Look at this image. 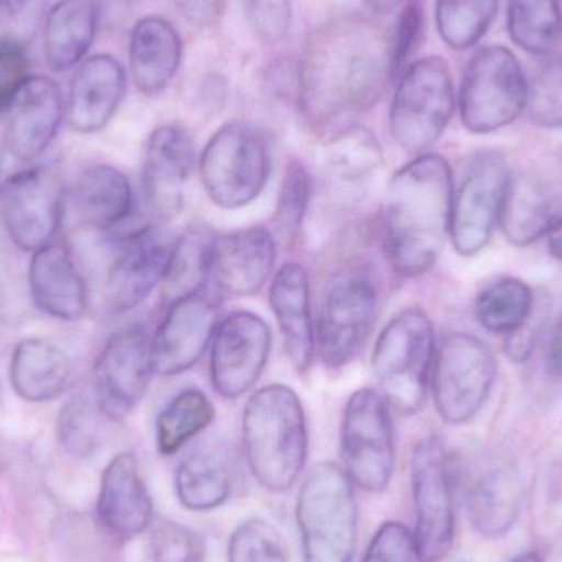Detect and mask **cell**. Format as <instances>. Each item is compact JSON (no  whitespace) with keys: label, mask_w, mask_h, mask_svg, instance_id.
Wrapping results in <instances>:
<instances>
[{"label":"cell","mask_w":562,"mask_h":562,"mask_svg":"<svg viewBox=\"0 0 562 562\" xmlns=\"http://www.w3.org/2000/svg\"><path fill=\"white\" fill-rule=\"evenodd\" d=\"M389 78L390 40L362 16L334 20L311 36L300 105L313 124H333L373 108Z\"/></svg>","instance_id":"1"},{"label":"cell","mask_w":562,"mask_h":562,"mask_svg":"<svg viewBox=\"0 0 562 562\" xmlns=\"http://www.w3.org/2000/svg\"><path fill=\"white\" fill-rule=\"evenodd\" d=\"M452 194L451 168L439 155H419L393 175L382 231L400 277L415 279L435 266L451 229Z\"/></svg>","instance_id":"2"},{"label":"cell","mask_w":562,"mask_h":562,"mask_svg":"<svg viewBox=\"0 0 562 562\" xmlns=\"http://www.w3.org/2000/svg\"><path fill=\"white\" fill-rule=\"evenodd\" d=\"M243 441L254 477L270 492H288L303 472L307 428L303 405L286 385L257 390L244 409Z\"/></svg>","instance_id":"3"},{"label":"cell","mask_w":562,"mask_h":562,"mask_svg":"<svg viewBox=\"0 0 562 562\" xmlns=\"http://www.w3.org/2000/svg\"><path fill=\"white\" fill-rule=\"evenodd\" d=\"M296 520L304 562H352L357 502L352 481L339 465L311 469L297 495Z\"/></svg>","instance_id":"4"},{"label":"cell","mask_w":562,"mask_h":562,"mask_svg":"<svg viewBox=\"0 0 562 562\" xmlns=\"http://www.w3.org/2000/svg\"><path fill=\"white\" fill-rule=\"evenodd\" d=\"M435 363V330L425 311L408 307L383 327L372 353V370L386 403L415 415L426 400Z\"/></svg>","instance_id":"5"},{"label":"cell","mask_w":562,"mask_h":562,"mask_svg":"<svg viewBox=\"0 0 562 562\" xmlns=\"http://www.w3.org/2000/svg\"><path fill=\"white\" fill-rule=\"evenodd\" d=\"M200 170L204 190L216 206H249L262 193L272 171L269 140L256 125L231 122L207 142Z\"/></svg>","instance_id":"6"},{"label":"cell","mask_w":562,"mask_h":562,"mask_svg":"<svg viewBox=\"0 0 562 562\" xmlns=\"http://www.w3.org/2000/svg\"><path fill=\"white\" fill-rule=\"evenodd\" d=\"M452 111L454 91L448 63L428 56L402 72L390 108V131L403 150L422 155L441 137Z\"/></svg>","instance_id":"7"},{"label":"cell","mask_w":562,"mask_h":562,"mask_svg":"<svg viewBox=\"0 0 562 562\" xmlns=\"http://www.w3.org/2000/svg\"><path fill=\"white\" fill-rule=\"evenodd\" d=\"M458 464L441 439L416 446L412 459L415 541L423 562H439L454 543V484Z\"/></svg>","instance_id":"8"},{"label":"cell","mask_w":562,"mask_h":562,"mask_svg":"<svg viewBox=\"0 0 562 562\" xmlns=\"http://www.w3.org/2000/svg\"><path fill=\"white\" fill-rule=\"evenodd\" d=\"M375 281L363 267H349L330 279L316 326V346L329 369H342L357 356L376 316Z\"/></svg>","instance_id":"9"},{"label":"cell","mask_w":562,"mask_h":562,"mask_svg":"<svg viewBox=\"0 0 562 562\" xmlns=\"http://www.w3.org/2000/svg\"><path fill=\"white\" fill-rule=\"evenodd\" d=\"M528 82L514 53L487 46L472 58L459 94L462 122L474 134L512 124L527 104Z\"/></svg>","instance_id":"10"},{"label":"cell","mask_w":562,"mask_h":562,"mask_svg":"<svg viewBox=\"0 0 562 562\" xmlns=\"http://www.w3.org/2000/svg\"><path fill=\"white\" fill-rule=\"evenodd\" d=\"M340 454L347 475L367 492H382L392 481L395 441L389 403L372 389L352 393L340 425Z\"/></svg>","instance_id":"11"},{"label":"cell","mask_w":562,"mask_h":562,"mask_svg":"<svg viewBox=\"0 0 562 562\" xmlns=\"http://www.w3.org/2000/svg\"><path fill=\"white\" fill-rule=\"evenodd\" d=\"M497 376V363L482 340L452 334L439 347L432 363V398L449 425L471 422L487 402Z\"/></svg>","instance_id":"12"},{"label":"cell","mask_w":562,"mask_h":562,"mask_svg":"<svg viewBox=\"0 0 562 562\" xmlns=\"http://www.w3.org/2000/svg\"><path fill=\"white\" fill-rule=\"evenodd\" d=\"M65 183L55 165H33L0 183V216L19 249L36 252L52 244L61 224Z\"/></svg>","instance_id":"13"},{"label":"cell","mask_w":562,"mask_h":562,"mask_svg":"<svg viewBox=\"0 0 562 562\" xmlns=\"http://www.w3.org/2000/svg\"><path fill=\"white\" fill-rule=\"evenodd\" d=\"M512 173L507 161L495 151H482L465 168L458 191L452 194V244L461 256L481 252L501 221Z\"/></svg>","instance_id":"14"},{"label":"cell","mask_w":562,"mask_h":562,"mask_svg":"<svg viewBox=\"0 0 562 562\" xmlns=\"http://www.w3.org/2000/svg\"><path fill=\"white\" fill-rule=\"evenodd\" d=\"M272 349L269 324L250 311H236L217 324L211 346V382L223 398L246 395L266 370Z\"/></svg>","instance_id":"15"},{"label":"cell","mask_w":562,"mask_h":562,"mask_svg":"<svg viewBox=\"0 0 562 562\" xmlns=\"http://www.w3.org/2000/svg\"><path fill=\"white\" fill-rule=\"evenodd\" d=\"M154 372L151 339L144 327L114 334L95 362V402L105 418L121 422L144 398Z\"/></svg>","instance_id":"16"},{"label":"cell","mask_w":562,"mask_h":562,"mask_svg":"<svg viewBox=\"0 0 562 562\" xmlns=\"http://www.w3.org/2000/svg\"><path fill=\"white\" fill-rule=\"evenodd\" d=\"M220 324V306L210 294H191L168 304L151 337V366L158 375L175 376L196 366Z\"/></svg>","instance_id":"17"},{"label":"cell","mask_w":562,"mask_h":562,"mask_svg":"<svg viewBox=\"0 0 562 562\" xmlns=\"http://www.w3.org/2000/svg\"><path fill=\"white\" fill-rule=\"evenodd\" d=\"M173 244L157 227H142L119 243L105 280L114 313L134 310L164 281Z\"/></svg>","instance_id":"18"},{"label":"cell","mask_w":562,"mask_h":562,"mask_svg":"<svg viewBox=\"0 0 562 562\" xmlns=\"http://www.w3.org/2000/svg\"><path fill=\"white\" fill-rule=\"evenodd\" d=\"M7 122V154L13 160L35 161L52 144L61 127L65 104L61 91L52 79L29 76L10 102Z\"/></svg>","instance_id":"19"},{"label":"cell","mask_w":562,"mask_h":562,"mask_svg":"<svg viewBox=\"0 0 562 562\" xmlns=\"http://www.w3.org/2000/svg\"><path fill=\"white\" fill-rule=\"evenodd\" d=\"M193 165V138L183 127L161 125L151 132L145 148L144 191L158 220L170 221L180 214Z\"/></svg>","instance_id":"20"},{"label":"cell","mask_w":562,"mask_h":562,"mask_svg":"<svg viewBox=\"0 0 562 562\" xmlns=\"http://www.w3.org/2000/svg\"><path fill=\"white\" fill-rule=\"evenodd\" d=\"M277 262V244L263 227L214 237L211 279L231 296H252L262 290Z\"/></svg>","instance_id":"21"},{"label":"cell","mask_w":562,"mask_h":562,"mask_svg":"<svg viewBox=\"0 0 562 562\" xmlns=\"http://www.w3.org/2000/svg\"><path fill=\"white\" fill-rule=\"evenodd\" d=\"M561 211L562 190L557 178L531 170L510 178L498 223L512 244L530 246L550 234Z\"/></svg>","instance_id":"22"},{"label":"cell","mask_w":562,"mask_h":562,"mask_svg":"<svg viewBox=\"0 0 562 562\" xmlns=\"http://www.w3.org/2000/svg\"><path fill=\"white\" fill-rule=\"evenodd\" d=\"M151 498L131 452L115 456L101 479L98 515L109 533L134 538L151 521Z\"/></svg>","instance_id":"23"},{"label":"cell","mask_w":562,"mask_h":562,"mask_svg":"<svg viewBox=\"0 0 562 562\" xmlns=\"http://www.w3.org/2000/svg\"><path fill=\"white\" fill-rule=\"evenodd\" d=\"M125 91V71L109 55H95L79 65L69 92L68 119L81 134L102 131L114 117Z\"/></svg>","instance_id":"24"},{"label":"cell","mask_w":562,"mask_h":562,"mask_svg":"<svg viewBox=\"0 0 562 562\" xmlns=\"http://www.w3.org/2000/svg\"><path fill=\"white\" fill-rule=\"evenodd\" d=\"M29 286L33 304L55 319L78 321L88 310V288L61 244L33 252Z\"/></svg>","instance_id":"25"},{"label":"cell","mask_w":562,"mask_h":562,"mask_svg":"<svg viewBox=\"0 0 562 562\" xmlns=\"http://www.w3.org/2000/svg\"><path fill=\"white\" fill-rule=\"evenodd\" d=\"M269 297L288 359L297 372H306L316 349V327L311 316L310 280L304 267L284 263L273 277Z\"/></svg>","instance_id":"26"},{"label":"cell","mask_w":562,"mask_h":562,"mask_svg":"<svg viewBox=\"0 0 562 562\" xmlns=\"http://www.w3.org/2000/svg\"><path fill=\"white\" fill-rule=\"evenodd\" d=\"M181 38L175 26L161 16H145L135 23L131 36V71L138 91L160 94L180 68Z\"/></svg>","instance_id":"27"},{"label":"cell","mask_w":562,"mask_h":562,"mask_svg":"<svg viewBox=\"0 0 562 562\" xmlns=\"http://www.w3.org/2000/svg\"><path fill=\"white\" fill-rule=\"evenodd\" d=\"M71 363L55 344L43 339H25L15 347L10 360V385L30 403L58 398L68 386Z\"/></svg>","instance_id":"28"},{"label":"cell","mask_w":562,"mask_h":562,"mask_svg":"<svg viewBox=\"0 0 562 562\" xmlns=\"http://www.w3.org/2000/svg\"><path fill=\"white\" fill-rule=\"evenodd\" d=\"M99 22L95 0H59L46 16L43 49L53 71L81 63L94 42Z\"/></svg>","instance_id":"29"},{"label":"cell","mask_w":562,"mask_h":562,"mask_svg":"<svg viewBox=\"0 0 562 562\" xmlns=\"http://www.w3.org/2000/svg\"><path fill=\"white\" fill-rule=\"evenodd\" d=\"M72 203L81 223L95 229H111L131 216L134 193L121 170L111 165H94L79 178Z\"/></svg>","instance_id":"30"},{"label":"cell","mask_w":562,"mask_h":562,"mask_svg":"<svg viewBox=\"0 0 562 562\" xmlns=\"http://www.w3.org/2000/svg\"><path fill=\"white\" fill-rule=\"evenodd\" d=\"M524 502L520 479L512 471H492L471 485L468 514L484 538H502L514 528Z\"/></svg>","instance_id":"31"},{"label":"cell","mask_w":562,"mask_h":562,"mask_svg":"<svg viewBox=\"0 0 562 562\" xmlns=\"http://www.w3.org/2000/svg\"><path fill=\"white\" fill-rule=\"evenodd\" d=\"M214 236L203 227H193L181 234L173 244L167 272H165V303L183 300L191 294L201 293L211 277V252Z\"/></svg>","instance_id":"32"},{"label":"cell","mask_w":562,"mask_h":562,"mask_svg":"<svg viewBox=\"0 0 562 562\" xmlns=\"http://www.w3.org/2000/svg\"><path fill=\"white\" fill-rule=\"evenodd\" d=\"M178 501L193 512H210L226 504L233 491L229 469L211 452L188 456L175 477Z\"/></svg>","instance_id":"33"},{"label":"cell","mask_w":562,"mask_h":562,"mask_svg":"<svg viewBox=\"0 0 562 562\" xmlns=\"http://www.w3.org/2000/svg\"><path fill=\"white\" fill-rule=\"evenodd\" d=\"M385 161L382 145L366 127L337 132L321 148V164L327 173L347 183L372 177Z\"/></svg>","instance_id":"34"},{"label":"cell","mask_w":562,"mask_h":562,"mask_svg":"<svg viewBox=\"0 0 562 562\" xmlns=\"http://www.w3.org/2000/svg\"><path fill=\"white\" fill-rule=\"evenodd\" d=\"M214 406L206 393L187 389L175 395L157 418V446L160 454L171 456L196 438L213 423Z\"/></svg>","instance_id":"35"},{"label":"cell","mask_w":562,"mask_h":562,"mask_svg":"<svg viewBox=\"0 0 562 562\" xmlns=\"http://www.w3.org/2000/svg\"><path fill=\"white\" fill-rule=\"evenodd\" d=\"M535 294L525 281L505 277L492 281L479 294L475 314L485 329L495 334L517 333L533 313Z\"/></svg>","instance_id":"36"},{"label":"cell","mask_w":562,"mask_h":562,"mask_svg":"<svg viewBox=\"0 0 562 562\" xmlns=\"http://www.w3.org/2000/svg\"><path fill=\"white\" fill-rule=\"evenodd\" d=\"M512 38L531 55H550L562 40L558 0H512L508 12Z\"/></svg>","instance_id":"37"},{"label":"cell","mask_w":562,"mask_h":562,"mask_svg":"<svg viewBox=\"0 0 562 562\" xmlns=\"http://www.w3.org/2000/svg\"><path fill=\"white\" fill-rule=\"evenodd\" d=\"M498 0H438L436 23L441 38L454 49L479 42L497 13Z\"/></svg>","instance_id":"38"},{"label":"cell","mask_w":562,"mask_h":562,"mask_svg":"<svg viewBox=\"0 0 562 562\" xmlns=\"http://www.w3.org/2000/svg\"><path fill=\"white\" fill-rule=\"evenodd\" d=\"M99 415L102 413L95 396L79 393L66 402L59 412L56 432L68 454L82 459L94 452L99 441Z\"/></svg>","instance_id":"39"},{"label":"cell","mask_w":562,"mask_h":562,"mask_svg":"<svg viewBox=\"0 0 562 562\" xmlns=\"http://www.w3.org/2000/svg\"><path fill=\"white\" fill-rule=\"evenodd\" d=\"M227 558L229 562H290L279 531L259 518L237 527L231 537Z\"/></svg>","instance_id":"40"},{"label":"cell","mask_w":562,"mask_h":562,"mask_svg":"<svg viewBox=\"0 0 562 562\" xmlns=\"http://www.w3.org/2000/svg\"><path fill=\"white\" fill-rule=\"evenodd\" d=\"M531 121L541 127H562V58L541 66L527 88L525 104Z\"/></svg>","instance_id":"41"},{"label":"cell","mask_w":562,"mask_h":562,"mask_svg":"<svg viewBox=\"0 0 562 562\" xmlns=\"http://www.w3.org/2000/svg\"><path fill=\"white\" fill-rule=\"evenodd\" d=\"M310 177L300 161H291L281 181L276 224L284 239L293 240L303 226L310 203Z\"/></svg>","instance_id":"42"},{"label":"cell","mask_w":562,"mask_h":562,"mask_svg":"<svg viewBox=\"0 0 562 562\" xmlns=\"http://www.w3.org/2000/svg\"><path fill=\"white\" fill-rule=\"evenodd\" d=\"M150 558L154 562H204L206 551L196 531L165 521L151 533Z\"/></svg>","instance_id":"43"},{"label":"cell","mask_w":562,"mask_h":562,"mask_svg":"<svg viewBox=\"0 0 562 562\" xmlns=\"http://www.w3.org/2000/svg\"><path fill=\"white\" fill-rule=\"evenodd\" d=\"M247 25L260 42L276 45L290 32L291 0H244Z\"/></svg>","instance_id":"44"},{"label":"cell","mask_w":562,"mask_h":562,"mask_svg":"<svg viewBox=\"0 0 562 562\" xmlns=\"http://www.w3.org/2000/svg\"><path fill=\"white\" fill-rule=\"evenodd\" d=\"M362 562H423L416 547L415 535L402 524L382 525L367 548Z\"/></svg>","instance_id":"45"},{"label":"cell","mask_w":562,"mask_h":562,"mask_svg":"<svg viewBox=\"0 0 562 562\" xmlns=\"http://www.w3.org/2000/svg\"><path fill=\"white\" fill-rule=\"evenodd\" d=\"M25 45L2 36L0 38V115L9 109L16 89L26 76Z\"/></svg>","instance_id":"46"},{"label":"cell","mask_w":562,"mask_h":562,"mask_svg":"<svg viewBox=\"0 0 562 562\" xmlns=\"http://www.w3.org/2000/svg\"><path fill=\"white\" fill-rule=\"evenodd\" d=\"M422 10H419L416 3H409L403 10L402 15H400L395 32L390 36V69H392V78H395L402 71L406 59L415 49L419 33H422Z\"/></svg>","instance_id":"47"},{"label":"cell","mask_w":562,"mask_h":562,"mask_svg":"<svg viewBox=\"0 0 562 562\" xmlns=\"http://www.w3.org/2000/svg\"><path fill=\"white\" fill-rule=\"evenodd\" d=\"M46 3L48 0H2L9 29L5 36L26 45L42 23Z\"/></svg>","instance_id":"48"},{"label":"cell","mask_w":562,"mask_h":562,"mask_svg":"<svg viewBox=\"0 0 562 562\" xmlns=\"http://www.w3.org/2000/svg\"><path fill=\"white\" fill-rule=\"evenodd\" d=\"M171 2L188 22L206 26L220 19L226 0H171Z\"/></svg>","instance_id":"49"},{"label":"cell","mask_w":562,"mask_h":562,"mask_svg":"<svg viewBox=\"0 0 562 562\" xmlns=\"http://www.w3.org/2000/svg\"><path fill=\"white\" fill-rule=\"evenodd\" d=\"M544 363L550 375L562 379V319L554 326L547 347Z\"/></svg>","instance_id":"50"},{"label":"cell","mask_w":562,"mask_h":562,"mask_svg":"<svg viewBox=\"0 0 562 562\" xmlns=\"http://www.w3.org/2000/svg\"><path fill=\"white\" fill-rule=\"evenodd\" d=\"M548 249L554 259L562 262V220L558 221L557 226L548 234Z\"/></svg>","instance_id":"51"},{"label":"cell","mask_w":562,"mask_h":562,"mask_svg":"<svg viewBox=\"0 0 562 562\" xmlns=\"http://www.w3.org/2000/svg\"><path fill=\"white\" fill-rule=\"evenodd\" d=\"M402 2L403 0H366L367 7H369L372 12L380 13V15L395 12Z\"/></svg>","instance_id":"52"},{"label":"cell","mask_w":562,"mask_h":562,"mask_svg":"<svg viewBox=\"0 0 562 562\" xmlns=\"http://www.w3.org/2000/svg\"><path fill=\"white\" fill-rule=\"evenodd\" d=\"M514 562H543V560H541L540 554L527 553L521 554V557H518Z\"/></svg>","instance_id":"53"},{"label":"cell","mask_w":562,"mask_h":562,"mask_svg":"<svg viewBox=\"0 0 562 562\" xmlns=\"http://www.w3.org/2000/svg\"><path fill=\"white\" fill-rule=\"evenodd\" d=\"M0 5H2V0H0Z\"/></svg>","instance_id":"54"}]
</instances>
